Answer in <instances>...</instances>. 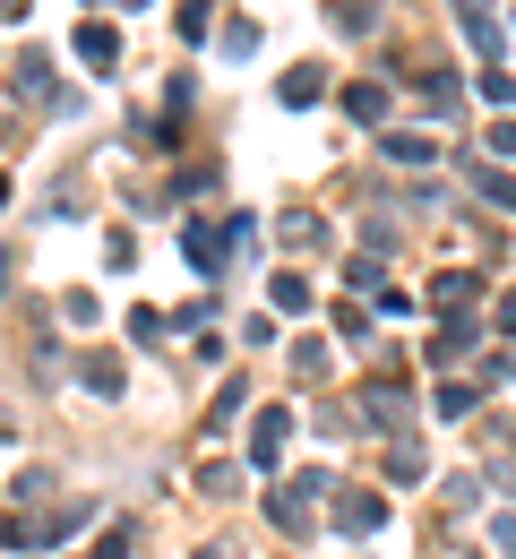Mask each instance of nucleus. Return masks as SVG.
<instances>
[{
	"mask_svg": "<svg viewBox=\"0 0 516 559\" xmlns=\"http://www.w3.org/2000/svg\"><path fill=\"white\" fill-rule=\"evenodd\" d=\"M250 456H258V465H276V456H284V413H258V430H250Z\"/></svg>",
	"mask_w": 516,
	"mask_h": 559,
	"instance_id": "obj_1",
	"label": "nucleus"
},
{
	"mask_svg": "<svg viewBox=\"0 0 516 559\" xmlns=\"http://www.w3.org/2000/svg\"><path fill=\"white\" fill-rule=\"evenodd\" d=\"M78 52H86L95 69H112V52H121V43H112V26H78Z\"/></svg>",
	"mask_w": 516,
	"mask_h": 559,
	"instance_id": "obj_2",
	"label": "nucleus"
},
{
	"mask_svg": "<svg viewBox=\"0 0 516 559\" xmlns=\"http://www.w3.org/2000/svg\"><path fill=\"white\" fill-rule=\"evenodd\" d=\"M18 95H52V61H43V52L18 61Z\"/></svg>",
	"mask_w": 516,
	"mask_h": 559,
	"instance_id": "obj_3",
	"label": "nucleus"
},
{
	"mask_svg": "<svg viewBox=\"0 0 516 559\" xmlns=\"http://www.w3.org/2000/svg\"><path fill=\"white\" fill-rule=\"evenodd\" d=\"M319 95H327L319 69H293V78H284V104H319Z\"/></svg>",
	"mask_w": 516,
	"mask_h": 559,
	"instance_id": "obj_4",
	"label": "nucleus"
},
{
	"mask_svg": "<svg viewBox=\"0 0 516 559\" xmlns=\"http://www.w3.org/2000/svg\"><path fill=\"white\" fill-rule=\"evenodd\" d=\"M336 525H344V534H370V525H379V499H344Z\"/></svg>",
	"mask_w": 516,
	"mask_h": 559,
	"instance_id": "obj_5",
	"label": "nucleus"
},
{
	"mask_svg": "<svg viewBox=\"0 0 516 559\" xmlns=\"http://www.w3.org/2000/svg\"><path fill=\"white\" fill-rule=\"evenodd\" d=\"M387 473H396V482H413V473H422V448H413V439H396V448H387Z\"/></svg>",
	"mask_w": 516,
	"mask_h": 559,
	"instance_id": "obj_6",
	"label": "nucleus"
},
{
	"mask_svg": "<svg viewBox=\"0 0 516 559\" xmlns=\"http://www.w3.org/2000/svg\"><path fill=\"white\" fill-rule=\"evenodd\" d=\"M430 301H439V310H448V301L465 310V301H473V276H439V284H430Z\"/></svg>",
	"mask_w": 516,
	"mask_h": 559,
	"instance_id": "obj_7",
	"label": "nucleus"
},
{
	"mask_svg": "<svg viewBox=\"0 0 516 559\" xmlns=\"http://www.w3.org/2000/svg\"><path fill=\"white\" fill-rule=\"evenodd\" d=\"M387 155H396V164H430L439 147H430V138H387Z\"/></svg>",
	"mask_w": 516,
	"mask_h": 559,
	"instance_id": "obj_8",
	"label": "nucleus"
},
{
	"mask_svg": "<svg viewBox=\"0 0 516 559\" xmlns=\"http://www.w3.org/2000/svg\"><path fill=\"white\" fill-rule=\"evenodd\" d=\"M276 310H310V284H301V276H276Z\"/></svg>",
	"mask_w": 516,
	"mask_h": 559,
	"instance_id": "obj_9",
	"label": "nucleus"
},
{
	"mask_svg": "<svg viewBox=\"0 0 516 559\" xmlns=\"http://www.w3.org/2000/svg\"><path fill=\"white\" fill-rule=\"evenodd\" d=\"M121 551H129V542H121V534H104V542H95V559H121Z\"/></svg>",
	"mask_w": 516,
	"mask_h": 559,
	"instance_id": "obj_10",
	"label": "nucleus"
}]
</instances>
